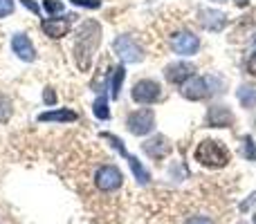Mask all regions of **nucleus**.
Listing matches in <instances>:
<instances>
[{
	"label": "nucleus",
	"mask_w": 256,
	"mask_h": 224,
	"mask_svg": "<svg viewBox=\"0 0 256 224\" xmlns=\"http://www.w3.org/2000/svg\"><path fill=\"white\" fill-rule=\"evenodd\" d=\"M99 43H102V25L97 20H84L79 25V31H76V45H74L76 65H79L81 72L90 70L92 54L99 47Z\"/></svg>",
	"instance_id": "f257e3e1"
},
{
	"label": "nucleus",
	"mask_w": 256,
	"mask_h": 224,
	"mask_svg": "<svg viewBox=\"0 0 256 224\" xmlns=\"http://www.w3.org/2000/svg\"><path fill=\"white\" fill-rule=\"evenodd\" d=\"M196 162H200L207 168H222L230 162V150L216 139H204L196 148Z\"/></svg>",
	"instance_id": "f03ea898"
},
{
	"label": "nucleus",
	"mask_w": 256,
	"mask_h": 224,
	"mask_svg": "<svg viewBox=\"0 0 256 224\" xmlns=\"http://www.w3.org/2000/svg\"><path fill=\"white\" fill-rule=\"evenodd\" d=\"M130 97L135 103H142V106H150L155 103L160 97H162V88H160L158 81H150V79H142L132 85L130 90Z\"/></svg>",
	"instance_id": "7ed1b4c3"
},
{
	"label": "nucleus",
	"mask_w": 256,
	"mask_h": 224,
	"mask_svg": "<svg viewBox=\"0 0 256 224\" xmlns=\"http://www.w3.org/2000/svg\"><path fill=\"white\" fill-rule=\"evenodd\" d=\"M122 182H124V175H122V171L117 166H112V164H106V166H102L94 173V184H97V189L104 191V193L117 191L122 186Z\"/></svg>",
	"instance_id": "20e7f679"
},
{
	"label": "nucleus",
	"mask_w": 256,
	"mask_h": 224,
	"mask_svg": "<svg viewBox=\"0 0 256 224\" xmlns=\"http://www.w3.org/2000/svg\"><path fill=\"white\" fill-rule=\"evenodd\" d=\"M126 126L132 135H148L150 130L155 128V114L150 108H142V110H135L128 114L126 119Z\"/></svg>",
	"instance_id": "39448f33"
},
{
	"label": "nucleus",
	"mask_w": 256,
	"mask_h": 224,
	"mask_svg": "<svg viewBox=\"0 0 256 224\" xmlns=\"http://www.w3.org/2000/svg\"><path fill=\"white\" fill-rule=\"evenodd\" d=\"M112 49H115V54L124 63H140L142 58H144L142 47L130 38V36H117L115 43H112Z\"/></svg>",
	"instance_id": "423d86ee"
},
{
	"label": "nucleus",
	"mask_w": 256,
	"mask_h": 224,
	"mask_svg": "<svg viewBox=\"0 0 256 224\" xmlns=\"http://www.w3.org/2000/svg\"><path fill=\"white\" fill-rule=\"evenodd\" d=\"M180 92H182V97L189 99V101H200V99L209 97L214 90L209 88V79H204V76H191L189 81L182 83Z\"/></svg>",
	"instance_id": "0eeeda50"
},
{
	"label": "nucleus",
	"mask_w": 256,
	"mask_h": 224,
	"mask_svg": "<svg viewBox=\"0 0 256 224\" xmlns=\"http://www.w3.org/2000/svg\"><path fill=\"white\" fill-rule=\"evenodd\" d=\"M72 18L74 16L45 18V20H40V29H43V34L50 36V38H63V36L70 31V27H72Z\"/></svg>",
	"instance_id": "6e6552de"
},
{
	"label": "nucleus",
	"mask_w": 256,
	"mask_h": 224,
	"mask_svg": "<svg viewBox=\"0 0 256 224\" xmlns=\"http://www.w3.org/2000/svg\"><path fill=\"white\" fill-rule=\"evenodd\" d=\"M194 72H196V67L191 65V63L180 61V63H171V65H168L166 70H164V76H166L168 83H173V85H182L184 81H189L191 76H194Z\"/></svg>",
	"instance_id": "1a4fd4ad"
},
{
	"label": "nucleus",
	"mask_w": 256,
	"mask_h": 224,
	"mask_svg": "<svg viewBox=\"0 0 256 224\" xmlns=\"http://www.w3.org/2000/svg\"><path fill=\"white\" fill-rule=\"evenodd\" d=\"M12 49H14V54H16L20 61H25V63L36 61V49H34V45H32V40H30V36L27 34H14Z\"/></svg>",
	"instance_id": "9d476101"
},
{
	"label": "nucleus",
	"mask_w": 256,
	"mask_h": 224,
	"mask_svg": "<svg viewBox=\"0 0 256 224\" xmlns=\"http://www.w3.org/2000/svg\"><path fill=\"white\" fill-rule=\"evenodd\" d=\"M142 150L148 155L150 159H164L168 153H171V144H168L166 137L158 135V137H150L142 144Z\"/></svg>",
	"instance_id": "9b49d317"
},
{
	"label": "nucleus",
	"mask_w": 256,
	"mask_h": 224,
	"mask_svg": "<svg viewBox=\"0 0 256 224\" xmlns=\"http://www.w3.org/2000/svg\"><path fill=\"white\" fill-rule=\"evenodd\" d=\"M171 43H173V49H176L178 54H182V56H191V54H196L198 47H200L198 36L189 34V31H180V34H176Z\"/></svg>",
	"instance_id": "f8f14e48"
},
{
	"label": "nucleus",
	"mask_w": 256,
	"mask_h": 224,
	"mask_svg": "<svg viewBox=\"0 0 256 224\" xmlns=\"http://www.w3.org/2000/svg\"><path fill=\"white\" fill-rule=\"evenodd\" d=\"M200 25L209 31H220L227 25V16L218 9H202L200 11Z\"/></svg>",
	"instance_id": "ddd939ff"
},
{
	"label": "nucleus",
	"mask_w": 256,
	"mask_h": 224,
	"mask_svg": "<svg viewBox=\"0 0 256 224\" xmlns=\"http://www.w3.org/2000/svg\"><path fill=\"white\" fill-rule=\"evenodd\" d=\"M232 121H234V114L230 112V108H225V106L209 108V112H207V123H209V126L225 128V126H230Z\"/></svg>",
	"instance_id": "4468645a"
},
{
	"label": "nucleus",
	"mask_w": 256,
	"mask_h": 224,
	"mask_svg": "<svg viewBox=\"0 0 256 224\" xmlns=\"http://www.w3.org/2000/svg\"><path fill=\"white\" fill-rule=\"evenodd\" d=\"M79 119V114L74 110H68V108H61V110H50V112H40L38 121H58V123H72Z\"/></svg>",
	"instance_id": "2eb2a0df"
},
{
	"label": "nucleus",
	"mask_w": 256,
	"mask_h": 224,
	"mask_svg": "<svg viewBox=\"0 0 256 224\" xmlns=\"http://www.w3.org/2000/svg\"><path fill=\"white\" fill-rule=\"evenodd\" d=\"M124 79H126V70H124V65L115 67V70H112V76H110V97H112V99H120L122 83H124Z\"/></svg>",
	"instance_id": "dca6fc26"
},
{
	"label": "nucleus",
	"mask_w": 256,
	"mask_h": 224,
	"mask_svg": "<svg viewBox=\"0 0 256 224\" xmlns=\"http://www.w3.org/2000/svg\"><path fill=\"white\" fill-rule=\"evenodd\" d=\"M126 159H128V164H130V171H132V175H135V180L140 182V184H148L150 175H148V171H146V168L140 164V159L132 157V155H128Z\"/></svg>",
	"instance_id": "f3484780"
},
{
	"label": "nucleus",
	"mask_w": 256,
	"mask_h": 224,
	"mask_svg": "<svg viewBox=\"0 0 256 224\" xmlns=\"http://www.w3.org/2000/svg\"><path fill=\"white\" fill-rule=\"evenodd\" d=\"M238 101L243 103L245 108H254L256 106V85H240Z\"/></svg>",
	"instance_id": "a211bd4d"
},
{
	"label": "nucleus",
	"mask_w": 256,
	"mask_h": 224,
	"mask_svg": "<svg viewBox=\"0 0 256 224\" xmlns=\"http://www.w3.org/2000/svg\"><path fill=\"white\" fill-rule=\"evenodd\" d=\"M94 117L97 119H108L110 117V110H108V101H106V97L104 94H99L97 97V101H94Z\"/></svg>",
	"instance_id": "6ab92c4d"
},
{
	"label": "nucleus",
	"mask_w": 256,
	"mask_h": 224,
	"mask_svg": "<svg viewBox=\"0 0 256 224\" xmlns=\"http://www.w3.org/2000/svg\"><path fill=\"white\" fill-rule=\"evenodd\" d=\"M9 117H12V101H9V97L0 94V126L9 121Z\"/></svg>",
	"instance_id": "aec40b11"
},
{
	"label": "nucleus",
	"mask_w": 256,
	"mask_h": 224,
	"mask_svg": "<svg viewBox=\"0 0 256 224\" xmlns=\"http://www.w3.org/2000/svg\"><path fill=\"white\" fill-rule=\"evenodd\" d=\"M243 155L250 159V162H256V144L252 137H245L243 139Z\"/></svg>",
	"instance_id": "412c9836"
},
{
	"label": "nucleus",
	"mask_w": 256,
	"mask_h": 224,
	"mask_svg": "<svg viewBox=\"0 0 256 224\" xmlns=\"http://www.w3.org/2000/svg\"><path fill=\"white\" fill-rule=\"evenodd\" d=\"M43 9L50 16H56V13L63 11V2L61 0H43Z\"/></svg>",
	"instance_id": "4be33fe9"
},
{
	"label": "nucleus",
	"mask_w": 256,
	"mask_h": 224,
	"mask_svg": "<svg viewBox=\"0 0 256 224\" xmlns=\"http://www.w3.org/2000/svg\"><path fill=\"white\" fill-rule=\"evenodd\" d=\"M76 7H86V9H99L102 7V0H70Z\"/></svg>",
	"instance_id": "5701e85b"
},
{
	"label": "nucleus",
	"mask_w": 256,
	"mask_h": 224,
	"mask_svg": "<svg viewBox=\"0 0 256 224\" xmlns=\"http://www.w3.org/2000/svg\"><path fill=\"white\" fill-rule=\"evenodd\" d=\"M14 11V0H0V18L9 16Z\"/></svg>",
	"instance_id": "b1692460"
},
{
	"label": "nucleus",
	"mask_w": 256,
	"mask_h": 224,
	"mask_svg": "<svg viewBox=\"0 0 256 224\" xmlns=\"http://www.w3.org/2000/svg\"><path fill=\"white\" fill-rule=\"evenodd\" d=\"M43 101L48 103V106H54V103H56V94H54V90H52V88H45V92H43Z\"/></svg>",
	"instance_id": "393cba45"
},
{
	"label": "nucleus",
	"mask_w": 256,
	"mask_h": 224,
	"mask_svg": "<svg viewBox=\"0 0 256 224\" xmlns=\"http://www.w3.org/2000/svg\"><path fill=\"white\" fill-rule=\"evenodd\" d=\"M184 224H214L209 218H204V216H194V218H189Z\"/></svg>",
	"instance_id": "a878e982"
},
{
	"label": "nucleus",
	"mask_w": 256,
	"mask_h": 224,
	"mask_svg": "<svg viewBox=\"0 0 256 224\" xmlns=\"http://www.w3.org/2000/svg\"><path fill=\"white\" fill-rule=\"evenodd\" d=\"M20 4H22V7H27V9H30L32 13H40V7L34 2V0H20Z\"/></svg>",
	"instance_id": "bb28decb"
},
{
	"label": "nucleus",
	"mask_w": 256,
	"mask_h": 224,
	"mask_svg": "<svg viewBox=\"0 0 256 224\" xmlns=\"http://www.w3.org/2000/svg\"><path fill=\"white\" fill-rule=\"evenodd\" d=\"M248 72H250L252 76H256V49L252 52V56L248 58Z\"/></svg>",
	"instance_id": "cd10ccee"
},
{
	"label": "nucleus",
	"mask_w": 256,
	"mask_h": 224,
	"mask_svg": "<svg viewBox=\"0 0 256 224\" xmlns=\"http://www.w3.org/2000/svg\"><path fill=\"white\" fill-rule=\"evenodd\" d=\"M254 202H256V193L252 195V200H248V202H243V204H240V209H243V211H248V209H250V207H252V204H254Z\"/></svg>",
	"instance_id": "c85d7f7f"
},
{
	"label": "nucleus",
	"mask_w": 256,
	"mask_h": 224,
	"mask_svg": "<svg viewBox=\"0 0 256 224\" xmlns=\"http://www.w3.org/2000/svg\"><path fill=\"white\" fill-rule=\"evenodd\" d=\"M234 2L238 4V7H248V2H250V0H234Z\"/></svg>",
	"instance_id": "c756f323"
}]
</instances>
